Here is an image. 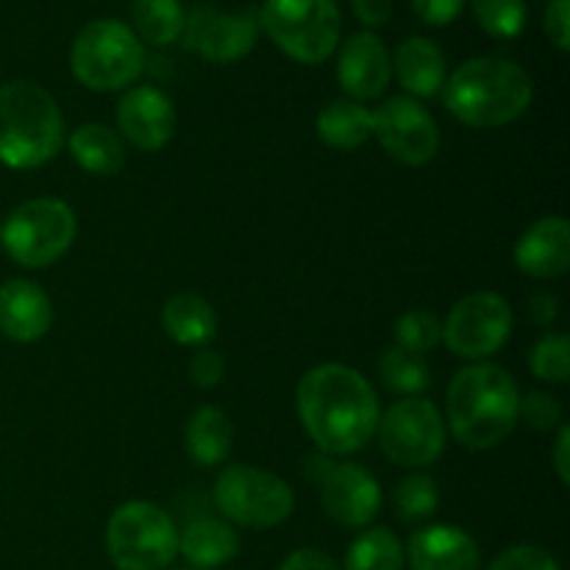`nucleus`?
Wrapping results in <instances>:
<instances>
[{"mask_svg": "<svg viewBox=\"0 0 570 570\" xmlns=\"http://www.w3.org/2000/svg\"><path fill=\"white\" fill-rule=\"evenodd\" d=\"M515 265L523 276L560 278L570 271V226L562 215L534 220L515 243Z\"/></svg>", "mask_w": 570, "mask_h": 570, "instance_id": "obj_17", "label": "nucleus"}, {"mask_svg": "<svg viewBox=\"0 0 570 570\" xmlns=\"http://www.w3.org/2000/svg\"><path fill=\"white\" fill-rule=\"evenodd\" d=\"M404 543L384 527H367L345 551V570H404Z\"/></svg>", "mask_w": 570, "mask_h": 570, "instance_id": "obj_28", "label": "nucleus"}, {"mask_svg": "<svg viewBox=\"0 0 570 570\" xmlns=\"http://www.w3.org/2000/svg\"><path fill=\"white\" fill-rule=\"evenodd\" d=\"M262 31L298 65H323L340 48L343 14L337 0H265Z\"/></svg>", "mask_w": 570, "mask_h": 570, "instance_id": "obj_6", "label": "nucleus"}, {"mask_svg": "<svg viewBox=\"0 0 570 570\" xmlns=\"http://www.w3.org/2000/svg\"><path fill=\"white\" fill-rule=\"evenodd\" d=\"M382 454L406 471H423L443 456L449 443L443 412L429 399H401L379 415Z\"/></svg>", "mask_w": 570, "mask_h": 570, "instance_id": "obj_10", "label": "nucleus"}, {"mask_svg": "<svg viewBox=\"0 0 570 570\" xmlns=\"http://www.w3.org/2000/svg\"><path fill=\"white\" fill-rule=\"evenodd\" d=\"M115 120L122 142L142 154H156L176 134V106L161 89L131 87L117 100Z\"/></svg>", "mask_w": 570, "mask_h": 570, "instance_id": "obj_15", "label": "nucleus"}, {"mask_svg": "<svg viewBox=\"0 0 570 570\" xmlns=\"http://www.w3.org/2000/svg\"><path fill=\"white\" fill-rule=\"evenodd\" d=\"M106 554L117 570H167L178 557V529L154 501H126L106 521Z\"/></svg>", "mask_w": 570, "mask_h": 570, "instance_id": "obj_7", "label": "nucleus"}, {"mask_svg": "<svg viewBox=\"0 0 570 570\" xmlns=\"http://www.w3.org/2000/svg\"><path fill=\"white\" fill-rule=\"evenodd\" d=\"M512 334V306L493 289H479L451 306L443 321L445 348L465 362H488L499 354Z\"/></svg>", "mask_w": 570, "mask_h": 570, "instance_id": "obj_11", "label": "nucleus"}, {"mask_svg": "<svg viewBox=\"0 0 570 570\" xmlns=\"http://www.w3.org/2000/svg\"><path fill=\"white\" fill-rule=\"evenodd\" d=\"M65 148V117L45 87L11 81L0 87V165L37 170Z\"/></svg>", "mask_w": 570, "mask_h": 570, "instance_id": "obj_4", "label": "nucleus"}, {"mask_svg": "<svg viewBox=\"0 0 570 570\" xmlns=\"http://www.w3.org/2000/svg\"><path fill=\"white\" fill-rule=\"evenodd\" d=\"M518 412V382L493 362H471L456 371L445 393V429L468 451L499 449L515 432Z\"/></svg>", "mask_w": 570, "mask_h": 570, "instance_id": "obj_2", "label": "nucleus"}, {"mask_svg": "<svg viewBox=\"0 0 570 570\" xmlns=\"http://www.w3.org/2000/svg\"><path fill=\"white\" fill-rule=\"evenodd\" d=\"M161 328L184 348H204L217 334V312L195 293H178L161 306Z\"/></svg>", "mask_w": 570, "mask_h": 570, "instance_id": "obj_24", "label": "nucleus"}, {"mask_svg": "<svg viewBox=\"0 0 570 570\" xmlns=\"http://www.w3.org/2000/svg\"><path fill=\"white\" fill-rule=\"evenodd\" d=\"M234 423L220 406L204 404L184 426V451L200 468H217L232 456Z\"/></svg>", "mask_w": 570, "mask_h": 570, "instance_id": "obj_21", "label": "nucleus"}, {"mask_svg": "<svg viewBox=\"0 0 570 570\" xmlns=\"http://www.w3.org/2000/svg\"><path fill=\"white\" fill-rule=\"evenodd\" d=\"M187 22L181 0H131V31L142 45L167 48L178 42Z\"/></svg>", "mask_w": 570, "mask_h": 570, "instance_id": "obj_26", "label": "nucleus"}, {"mask_svg": "<svg viewBox=\"0 0 570 570\" xmlns=\"http://www.w3.org/2000/svg\"><path fill=\"white\" fill-rule=\"evenodd\" d=\"M532 376L546 384H566L570 379V340L568 334H543L529 354Z\"/></svg>", "mask_w": 570, "mask_h": 570, "instance_id": "obj_32", "label": "nucleus"}, {"mask_svg": "<svg viewBox=\"0 0 570 570\" xmlns=\"http://www.w3.org/2000/svg\"><path fill=\"white\" fill-rule=\"evenodd\" d=\"M393 70L399 76L401 87L406 89V95L415 100L440 95L445 87V78H449L445 53L429 37L404 39L395 50Z\"/></svg>", "mask_w": 570, "mask_h": 570, "instance_id": "obj_20", "label": "nucleus"}, {"mask_svg": "<svg viewBox=\"0 0 570 570\" xmlns=\"http://www.w3.org/2000/svg\"><path fill=\"white\" fill-rule=\"evenodd\" d=\"M440 504V490L429 473L415 471L395 488V510L399 518L406 523L426 521L434 515Z\"/></svg>", "mask_w": 570, "mask_h": 570, "instance_id": "obj_30", "label": "nucleus"}, {"mask_svg": "<svg viewBox=\"0 0 570 570\" xmlns=\"http://www.w3.org/2000/svg\"><path fill=\"white\" fill-rule=\"evenodd\" d=\"M390 78H393V56L379 33H351L340 45L337 81L345 98L356 100V104L382 98L390 87Z\"/></svg>", "mask_w": 570, "mask_h": 570, "instance_id": "obj_16", "label": "nucleus"}, {"mask_svg": "<svg viewBox=\"0 0 570 570\" xmlns=\"http://www.w3.org/2000/svg\"><path fill=\"white\" fill-rule=\"evenodd\" d=\"M471 9L484 33L493 39H515L527 28V0H471Z\"/></svg>", "mask_w": 570, "mask_h": 570, "instance_id": "obj_29", "label": "nucleus"}, {"mask_svg": "<svg viewBox=\"0 0 570 570\" xmlns=\"http://www.w3.org/2000/svg\"><path fill=\"white\" fill-rule=\"evenodd\" d=\"M393 334L399 348L426 356L429 351L438 348L443 337V321L429 309H410L395 321Z\"/></svg>", "mask_w": 570, "mask_h": 570, "instance_id": "obj_31", "label": "nucleus"}, {"mask_svg": "<svg viewBox=\"0 0 570 570\" xmlns=\"http://www.w3.org/2000/svg\"><path fill=\"white\" fill-rule=\"evenodd\" d=\"M315 134L326 148L356 150L373 137V111L351 98H337L317 111Z\"/></svg>", "mask_w": 570, "mask_h": 570, "instance_id": "obj_25", "label": "nucleus"}, {"mask_svg": "<svg viewBox=\"0 0 570 570\" xmlns=\"http://www.w3.org/2000/svg\"><path fill=\"white\" fill-rule=\"evenodd\" d=\"M532 100V76L504 56H476L462 61L443 87V104L451 117L482 131L521 120Z\"/></svg>", "mask_w": 570, "mask_h": 570, "instance_id": "obj_3", "label": "nucleus"}, {"mask_svg": "<svg viewBox=\"0 0 570 570\" xmlns=\"http://www.w3.org/2000/svg\"><path fill=\"white\" fill-rule=\"evenodd\" d=\"M312 479L321 488L323 512L343 529H367L382 512V488L367 468L354 462H332V456L317 454L309 465Z\"/></svg>", "mask_w": 570, "mask_h": 570, "instance_id": "obj_12", "label": "nucleus"}, {"mask_svg": "<svg viewBox=\"0 0 570 570\" xmlns=\"http://www.w3.org/2000/svg\"><path fill=\"white\" fill-rule=\"evenodd\" d=\"M259 37V14L256 11H228L217 6H195L184 22V45L212 65H234L254 50Z\"/></svg>", "mask_w": 570, "mask_h": 570, "instance_id": "obj_14", "label": "nucleus"}, {"mask_svg": "<svg viewBox=\"0 0 570 570\" xmlns=\"http://www.w3.org/2000/svg\"><path fill=\"white\" fill-rule=\"evenodd\" d=\"M410 3L426 26H451L465 9V0H410Z\"/></svg>", "mask_w": 570, "mask_h": 570, "instance_id": "obj_37", "label": "nucleus"}, {"mask_svg": "<svg viewBox=\"0 0 570 570\" xmlns=\"http://www.w3.org/2000/svg\"><path fill=\"white\" fill-rule=\"evenodd\" d=\"M551 465H554V473L557 479H560V484H570V426L568 423H562V426L557 429L554 445H551Z\"/></svg>", "mask_w": 570, "mask_h": 570, "instance_id": "obj_40", "label": "nucleus"}, {"mask_svg": "<svg viewBox=\"0 0 570 570\" xmlns=\"http://www.w3.org/2000/svg\"><path fill=\"white\" fill-rule=\"evenodd\" d=\"M373 137L390 159L406 167L429 165L440 150L438 120L410 95H393L373 111Z\"/></svg>", "mask_w": 570, "mask_h": 570, "instance_id": "obj_13", "label": "nucleus"}, {"mask_svg": "<svg viewBox=\"0 0 570 570\" xmlns=\"http://www.w3.org/2000/svg\"><path fill=\"white\" fill-rule=\"evenodd\" d=\"M167 570H189V568H167Z\"/></svg>", "mask_w": 570, "mask_h": 570, "instance_id": "obj_42", "label": "nucleus"}, {"mask_svg": "<svg viewBox=\"0 0 570 570\" xmlns=\"http://www.w3.org/2000/svg\"><path fill=\"white\" fill-rule=\"evenodd\" d=\"M518 421H527V426L538 429V432H554L562 423V401L549 390H532V393L521 395V412Z\"/></svg>", "mask_w": 570, "mask_h": 570, "instance_id": "obj_33", "label": "nucleus"}, {"mask_svg": "<svg viewBox=\"0 0 570 570\" xmlns=\"http://www.w3.org/2000/svg\"><path fill=\"white\" fill-rule=\"evenodd\" d=\"M354 14L362 26L382 28L393 17V0H351Z\"/></svg>", "mask_w": 570, "mask_h": 570, "instance_id": "obj_39", "label": "nucleus"}, {"mask_svg": "<svg viewBox=\"0 0 570 570\" xmlns=\"http://www.w3.org/2000/svg\"><path fill=\"white\" fill-rule=\"evenodd\" d=\"M53 326V304L37 282L9 278L0 284V334L11 343H37Z\"/></svg>", "mask_w": 570, "mask_h": 570, "instance_id": "obj_18", "label": "nucleus"}, {"mask_svg": "<svg viewBox=\"0 0 570 570\" xmlns=\"http://www.w3.org/2000/svg\"><path fill=\"white\" fill-rule=\"evenodd\" d=\"M278 570H340L337 562L321 549H298L278 566Z\"/></svg>", "mask_w": 570, "mask_h": 570, "instance_id": "obj_38", "label": "nucleus"}, {"mask_svg": "<svg viewBox=\"0 0 570 570\" xmlns=\"http://www.w3.org/2000/svg\"><path fill=\"white\" fill-rule=\"evenodd\" d=\"M215 504L232 527H282L295 510V493L282 476L254 465H228L217 476Z\"/></svg>", "mask_w": 570, "mask_h": 570, "instance_id": "obj_9", "label": "nucleus"}, {"mask_svg": "<svg viewBox=\"0 0 570 570\" xmlns=\"http://www.w3.org/2000/svg\"><path fill=\"white\" fill-rule=\"evenodd\" d=\"M295 406L304 432L326 456H351L376 438V390L356 367L326 362L306 373L295 390Z\"/></svg>", "mask_w": 570, "mask_h": 570, "instance_id": "obj_1", "label": "nucleus"}, {"mask_svg": "<svg viewBox=\"0 0 570 570\" xmlns=\"http://www.w3.org/2000/svg\"><path fill=\"white\" fill-rule=\"evenodd\" d=\"M543 31L560 53L570 50V0H551L543 14Z\"/></svg>", "mask_w": 570, "mask_h": 570, "instance_id": "obj_36", "label": "nucleus"}, {"mask_svg": "<svg viewBox=\"0 0 570 570\" xmlns=\"http://www.w3.org/2000/svg\"><path fill=\"white\" fill-rule=\"evenodd\" d=\"M78 234L76 212L59 198L22 200L3 223L0 243L11 262L28 271L56 265L72 248Z\"/></svg>", "mask_w": 570, "mask_h": 570, "instance_id": "obj_8", "label": "nucleus"}, {"mask_svg": "<svg viewBox=\"0 0 570 570\" xmlns=\"http://www.w3.org/2000/svg\"><path fill=\"white\" fill-rule=\"evenodd\" d=\"M72 161L87 176L111 178L126 167V142L104 122H83L65 139Z\"/></svg>", "mask_w": 570, "mask_h": 570, "instance_id": "obj_23", "label": "nucleus"}, {"mask_svg": "<svg viewBox=\"0 0 570 570\" xmlns=\"http://www.w3.org/2000/svg\"><path fill=\"white\" fill-rule=\"evenodd\" d=\"M379 376L390 393H399L404 399H421L432 384L426 356L410 354L399 345H387L379 356Z\"/></svg>", "mask_w": 570, "mask_h": 570, "instance_id": "obj_27", "label": "nucleus"}, {"mask_svg": "<svg viewBox=\"0 0 570 570\" xmlns=\"http://www.w3.org/2000/svg\"><path fill=\"white\" fill-rule=\"evenodd\" d=\"M560 315V301L549 293H538L529 298V317H532L538 326H551Z\"/></svg>", "mask_w": 570, "mask_h": 570, "instance_id": "obj_41", "label": "nucleus"}, {"mask_svg": "<svg viewBox=\"0 0 570 570\" xmlns=\"http://www.w3.org/2000/svg\"><path fill=\"white\" fill-rule=\"evenodd\" d=\"M223 376H226V360H223V354H217L209 345L195 351L193 360H189V379H193L200 390L217 387V384L223 382Z\"/></svg>", "mask_w": 570, "mask_h": 570, "instance_id": "obj_35", "label": "nucleus"}, {"mask_svg": "<svg viewBox=\"0 0 570 570\" xmlns=\"http://www.w3.org/2000/svg\"><path fill=\"white\" fill-rule=\"evenodd\" d=\"M178 554L193 568H223L239 554V534L228 521L198 518L178 532Z\"/></svg>", "mask_w": 570, "mask_h": 570, "instance_id": "obj_22", "label": "nucleus"}, {"mask_svg": "<svg viewBox=\"0 0 570 570\" xmlns=\"http://www.w3.org/2000/svg\"><path fill=\"white\" fill-rule=\"evenodd\" d=\"M488 570H560L557 566L554 554L546 549H540V546H512V549H507L504 554H499L493 560V566Z\"/></svg>", "mask_w": 570, "mask_h": 570, "instance_id": "obj_34", "label": "nucleus"}, {"mask_svg": "<svg viewBox=\"0 0 570 570\" xmlns=\"http://www.w3.org/2000/svg\"><path fill=\"white\" fill-rule=\"evenodd\" d=\"M145 70V45L131 26L104 17L76 33L70 45V72L89 92H120Z\"/></svg>", "mask_w": 570, "mask_h": 570, "instance_id": "obj_5", "label": "nucleus"}, {"mask_svg": "<svg viewBox=\"0 0 570 570\" xmlns=\"http://www.w3.org/2000/svg\"><path fill=\"white\" fill-rule=\"evenodd\" d=\"M406 562L412 570H479L482 554L465 529L432 523L406 540Z\"/></svg>", "mask_w": 570, "mask_h": 570, "instance_id": "obj_19", "label": "nucleus"}]
</instances>
